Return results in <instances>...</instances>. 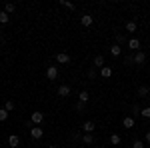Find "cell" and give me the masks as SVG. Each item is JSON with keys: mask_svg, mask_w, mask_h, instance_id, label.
Wrapping results in <instances>:
<instances>
[{"mask_svg": "<svg viewBox=\"0 0 150 148\" xmlns=\"http://www.w3.org/2000/svg\"><path fill=\"white\" fill-rule=\"evenodd\" d=\"M88 100H90V94H88V92H86V90H82L80 94H78V102L86 104V102H88Z\"/></svg>", "mask_w": 150, "mask_h": 148, "instance_id": "5bb4252c", "label": "cell"}, {"mask_svg": "<svg viewBox=\"0 0 150 148\" xmlns=\"http://www.w3.org/2000/svg\"><path fill=\"white\" fill-rule=\"evenodd\" d=\"M92 22H94V16H92V14H82V18H80L82 26H86V28H88V26H92Z\"/></svg>", "mask_w": 150, "mask_h": 148, "instance_id": "277c9868", "label": "cell"}, {"mask_svg": "<svg viewBox=\"0 0 150 148\" xmlns=\"http://www.w3.org/2000/svg\"><path fill=\"white\" fill-rule=\"evenodd\" d=\"M136 28H138V26H136L134 20H128V22H126V32H132V34H134V32H136Z\"/></svg>", "mask_w": 150, "mask_h": 148, "instance_id": "e0dca14e", "label": "cell"}, {"mask_svg": "<svg viewBox=\"0 0 150 148\" xmlns=\"http://www.w3.org/2000/svg\"><path fill=\"white\" fill-rule=\"evenodd\" d=\"M122 126H124V128H134V116H126V118L122 120Z\"/></svg>", "mask_w": 150, "mask_h": 148, "instance_id": "7c38bea8", "label": "cell"}, {"mask_svg": "<svg viewBox=\"0 0 150 148\" xmlns=\"http://www.w3.org/2000/svg\"><path fill=\"white\" fill-rule=\"evenodd\" d=\"M18 144H20V136H16V134L8 136V146L10 148H18Z\"/></svg>", "mask_w": 150, "mask_h": 148, "instance_id": "8fae6325", "label": "cell"}, {"mask_svg": "<svg viewBox=\"0 0 150 148\" xmlns=\"http://www.w3.org/2000/svg\"><path fill=\"white\" fill-rule=\"evenodd\" d=\"M100 76H102V78H110V76H112V68H110V66L100 68Z\"/></svg>", "mask_w": 150, "mask_h": 148, "instance_id": "9a60e30c", "label": "cell"}, {"mask_svg": "<svg viewBox=\"0 0 150 148\" xmlns=\"http://www.w3.org/2000/svg\"><path fill=\"white\" fill-rule=\"evenodd\" d=\"M120 52H122V48H120L118 44H112V46H110V54H112L114 58H118V56H120Z\"/></svg>", "mask_w": 150, "mask_h": 148, "instance_id": "2e32d148", "label": "cell"}, {"mask_svg": "<svg viewBox=\"0 0 150 148\" xmlns=\"http://www.w3.org/2000/svg\"><path fill=\"white\" fill-rule=\"evenodd\" d=\"M94 68H104V66H106V62H104V56L102 54H96V56H94Z\"/></svg>", "mask_w": 150, "mask_h": 148, "instance_id": "30bf717a", "label": "cell"}, {"mask_svg": "<svg viewBox=\"0 0 150 148\" xmlns=\"http://www.w3.org/2000/svg\"><path fill=\"white\" fill-rule=\"evenodd\" d=\"M128 48H130L132 52H138L140 50V40L138 38H130V40H128Z\"/></svg>", "mask_w": 150, "mask_h": 148, "instance_id": "52a82bcc", "label": "cell"}, {"mask_svg": "<svg viewBox=\"0 0 150 148\" xmlns=\"http://www.w3.org/2000/svg\"><path fill=\"white\" fill-rule=\"evenodd\" d=\"M0 148H2V142H0Z\"/></svg>", "mask_w": 150, "mask_h": 148, "instance_id": "e575fe53", "label": "cell"}, {"mask_svg": "<svg viewBox=\"0 0 150 148\" xmlns=\"http://www.w3.org/2000/svg\"><path fill=\"white\" fill-rule=\"evenodd\" d=\"M148 100H150V92H148Z\"/></svg>", "mask_w": 150, "mask_h": 148, "instance_id": "836d02e7", "label": "cell"}, {"mask_svg": "<svg viewBox=\"0 0 150 148\" xmlns=\"http://www.w3.org/2000/svg\"><path fill=\"white\" fill-rule=\"evenodd\" d=\"M110 144H114V148H116L120 144V136H118V134H112V136H110Z\"/></svg>", "mask_w": 150, "mask_h": 148, "instance_id": "603a6c76", "label": "cell"}, {"mask_svg": "<svg viewBox=\"0 0 150 148\" xmlns=\"http://www.w3.org/2000/svg\"><path fill=\"white\" fill-rule=\"evenodd\" d=\"M24 126H26V128H28V130H30V128H32V126H34V124H32V122H30V120H26V122H24Z\"/></svg>", "mask_w": 150, "mask_h": 148, "instance_id": "4dcf8cb0", "label": "cell"}, {"mask_svg": "<svg viewBox=\"0 0 150 148\" xmlns=\"http://www.w3.org/2000/svg\"><path fill=\"white\" fill-rule=\"evenodd\" d=\"M76 110H78V112H82V110H84V104H82V102H76Z\"/></svg>", "mask_w": 150, "mask_h": 148, "instance_id": "f546056e", "label": "cell"}, {"mask_svg": "<svg viewBox=\"0 0 150 148\" xmlns=\"http://www.w3.org/2000/svg\"><path fill=\"white\" fill-rule=\"evenodd\" d=\"M140 112H142V108H140L138 104H134V106H132V114H134V118H136V116H140Z\"/></svg>", "mask_w": 150, "mask_h": 148, "instance_id": "cb8c5ba5", "label": "cell"}, {"mask_svg": "<svg viewBox=\"0 0 150 148\" xmlns=\"http://www.w3.org/2000/svg\"><path fill=\"white\" fill-rule=\"evenodd\" d=\"M14 10H16V4H12V2H8V4H4V12H6V14H12Z\"/></svg>", "mask_w": 150, "mask_h": 148, "instance_id": "d6986e66", "label": "cell"}, {"mask_svg": "<svg viewBox=\"0 0 150 148\" xmlns=\"http://www.w3.org/2000/svg\"><path fill=\"white\" fill-rule=\"evenodd\" d=\"M140 116H142V118H150V106H146V108H142V112H140Z\"/></svg>", "mask_w": 150, "mask_h": 148, "instance_id": "484cf974", "label": "cell"}, {"mask_svg": "<svg viewBox=\"0 0 150 148\" xmlns=\"http://www.w3.org/2000/svg\"><path fill=\"white\" fill-rule=\"evenodd\" d=\"M30 122L34 126H40L42 122H44V112H40V110H36V112L30 114Z\"/></svg>", "mask_w": 150, "mask_h": 148, "instance_id": "6da1fadb", "label": "cell"}, {"mask_svg": "<svg viewBox=\"0 0 150 148\" xmlns=\"http://www.w3.org/2000/svg\"><path fill=\"white\" fill-rule=\"evenodd\" d=\"M46 78L48 80H56L58 78V68L56 66H48L46 68Z\"/></svg>", "mask_w": 150, "mask_h": 148, "instance_id": "5b68a950", "label": "cell"}, {"mask_svg": "<svg viewBox=\"0 0 150 148\" xmlns=\"http://www.w3.org/2000/svg\"><path fill=\"white\" fill-rule=\"evenodd\" d=\"M8 110H6V108H0V122H4V120H6V118H8Z\"/></svg>", "mask_w": 150, "mask_h": 148, "instance_id": "7402d4cb", "label": "cell"}, {"mask_svg": "<svg viewBox=\"0 0 150 148\" xmlns=\"http://www.w3.org/2000/svg\"><path fill=\"white\" fill-rule=\"evenodd\" d=\"M56 62L58 64H68L70 62V54H66V52H58L56 54Z\"/></svg>", "mask_w": 150, "mask_h": 148, "instance_id": "8992f818", "label": "cell"}, {"mask_svg": "<svg viewBox=\"0 0 150 148\" xmlns=\"http://www.w3.org/2000/svg\"><path fill=\"white\" fill-rule=\"evenodd\" d=\"M58 96H60V98H66V96H70V86H68V84L58 86Z\"/></svg>", "mask_w": 150, "mask_h": 148, "instance_id": "ba28073f", "label": "cell"}, {"mask_svg": "<svg viewBox=\"0 0 150 148\" xmlns=\"http://www.w3.org/2000/svg\"><path fill=\"white\" fill-rule=\"evenodd\" d=\"M48 148H56V144H50V146H48Z\"/></svg>", "mask_w": 150, "mask_h": 148, "instance_id": "d6a6232c", "label": "cell"}, {"mask_svg": "<svg viewBox=\"0 0 150 148\" xmlns=\"http://www.w3.org/2000/svg\"><path fill=\"white\" fill-rule=\"evenodd\" d=\"M116 44H118V46H120V44H128L126 36H124V34H116Z\"/></svg>", "mask_w": 150, "mask_h": 148, "instance_id": "ffe728a7", "label": "cell"}, {"mask_svg": "<svg viewBox=\"0 0 150 148\" xmlns=\"http://www.w3.org/2000/svg\"><path fill=\"white\" fill-rule=\"evenodd\" d=\"M94 128H96V126H94V122L86 120V122L82 124V132H84V134H92V132H94Z\"/></svg>", "mask_w": 150, "mask_h": 148, "instance_id": "9c48e42d", "label": "cell"}, {"mask_svg": "<svg viewBox=\"0 0 150 148\" xmlns=\"http://www.w3.org/2000/svg\"><path fill=\"white\" fill-rule=\"evenodd\" d=\"M60 4H62V6H66V8H70V10H74V8H76V6H74L72 2H68V0H62Z\"/></svg>", "mask_w": 150, "mask_h": 148, "instance_id": "4316f807", "label": "cell"}, {"mask_svg": "<svg viewBox=\"0 0 150 148\" xmlns=\"http://www.w3.org/2000/svg\"><path fill=\"white\" fill-rule=\"evenodd\" d=\"M82 144H86V146H88V144H94V136L92 134H84V136H82Z\"/></svg>", "mask_w": 150, "mask_h": 148, "instance_id": "ac0fdd59", "label": "cell"}, {"mask_svg": "<svg viewBox=\"0 0 150 148\" xmlns=\"http://www.w3.org/2000/svg\"><path fill=\"white\" fill-rule=\"evenodd\" d=\"M88 78H90V80H94V78H96V70H94V68H90V70H88Z\"/></svg>", "mask_w": 150, "mask_h": 148, "instance_id": "83f0119b", "label": "cell"}, {"mask_svg": "<svg viewBox=\"0 0 150 148\" xmlns=\"http://www.w3.org/2000/svg\"><path fill=\"white\" fill-rule=\"evenodd\" d=\"M4 108H6L8 112H10V110H14V100H6V102H4Z\"/></svg>", "mask_w": 150, "mask_h": 148, "instance_id": "d4e9b609", "label": "cell"}, {"mask_svg": "<svg viewBox=\"0 0 150 148\" xmlns=\"http://www.w3.org/2000/svg\"><path fill=\"white\" fill-rule=\"evenodd\" d=\"M30 136L34 138V140H40V138L44 136V130H42L40 126H32V128H30Z\"/></svg>", "mask_w": 150, "mask_h": 148, "instance_id": "3957f363", "label": "cell"}, {"mask_svg": "<svg viewBox=\"0 0 150 148\" xmlns=\"http://www.w3.org/2000/svg\"><path fill=\"white\" fill-rule=\"evenodd\" d=\"M144 140H146V142H148V144H150V130H148V132H146V136H144Z\"/></svg>", "mask_w": 150, "mask_h": 148, "instance_id": "1f68e13d", "label": "cell"}, {"mask_svg": "<svg viewBox=\"0 0 150 148\" xmlns=\"http://www.w3.org/2000/svg\"><path fill=\"white\" fill-rule=\"evenodd\" d=\"M8 20H10V16L2 10V12H0V24H8Z\"/></svg>", "mask_w": 150, "mask_h": 148, "instance_id": "44dd1931", "label": "cell"}, {"mask_svg": "<svg viewBox=\"0 0 150 148\" xmlns=\"http://www.w3.org/2000/svg\"><path fill=\"white\" fill-rule=\"evenodd\" d=\"M148 92H150V86H144V84H142L138 88V96L140 98H148Z\"/></svg>", "mask_w": 150, "mask_h": 148, "instance_id": "4fadbf2b", "label": "cell"}, {"mask_svg": "<svg viewBox=\"0 0 150 148\" xmlns=\"http://www.w3.org/2000/svg\"><path fill=\"white\" fill-rule=\"evenodd\" d=\"M132 62H134L136 66H142V64L146 62V54H144L142 50H138V52H134V54H132Z\"/></svg>", "mask_w": 150, "mask_h": 148, "instance_id": "7a4b0ae2", "label": "cell"}, {"mask_svg": "<svg viewBox=\"0 0 150 148\" xmlns=\"http://www.w3.org/2000/svg\"><path fill=\"white\" fill-rule=\"evenodd\" d=\"M132 148H144V142H142V140H136V142L132 144Z\"/></svg>", "mask_w": 150, "mask_h": 148, "instance_id": "f1b7e54d", "label": "cell"}]
</instances>
